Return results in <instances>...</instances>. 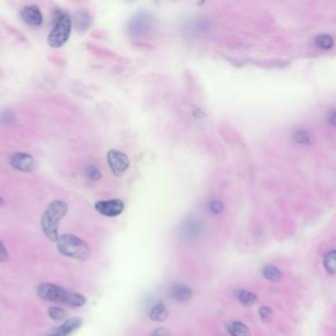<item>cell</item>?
Masks as SVG:
<instances>
[{"label": "cell", "mask_w": 336, "mask_h": 336, "mask_svg": "<svg viewBox=\"0 0 336 336\" xmlns=\"http://www.w3.org/2000/svg\"><path fill=\"white\" fill-rule=\"evenodd\" d=\"M68 212V204L63 200L55 199L48 204L41 218V228L49 241L56 242L59 237L60 221L66 216Z\"/></svg>", "instance_id": "6da1fadb"}, {"label": "cell", "mask_w": 336, "mask_h": 336, "mask_svg": "<svg viewBox=\"0 0 336 336\" xmlns=\"http://www.w3.org/2000/svg\"><path fill=\"white\" fill-rule=\"evenodd\" d=\"M37 294L45 301L62 304L72 308L82 307L86 303V298L83 295L75 292L68 291L64 288L51 283L41 284L38 287Z\"/></svg>", "instance_id": "7a4b0ae2"}, {"label": "cell", "mask_w": 336, "mask_h": 336, "mask_svg": "<svg viewBox=\"0 0 336 336\" xmlns=\"http://www.w3.org/2000/svg\"><path fill=\"white\" fill-rule=\"evenodd\" d=\"M72 31L71 16L60 9L55 10L53 27L47 37V44L52 48H58L68 43Z\"/></svg>", "instance_id": "3957f363"}, {"label": "cell", "mask_w": 336, "mask_h": 336, "mask_svg": "<svg viewBox=\"0 0 336 336\" xmlns=\"http://www.w3.org/2000/svg\"><path fill=\"white\" fill-rule=\"evenodd\" d=\"M55 243L59 252L68 257L85 260L91 255L89 246L83 240L74 235H61L57 238Z\"/></svg>", "instance_id": "277c9868"}, {"label": "cell", "mask_w": 336, "mask_h": 336, "mask_svg": "<svg viewBox=\"0 0 336 336\" xmlns=\"http://www.w3.org/2000/svg\"><path fill=\"white\" fill-rule=\"evenodd\" d=\"M9 163L13 169L22 173H33L38 169V161L31 154L24 152L13 154Z\"/></svg>", "instance_id": "5b68a950"}, {"label": "cell", "mask_w": 336, "mask_h": 336, "mask_svg": "<svg viewBox=\"0 0 336 336\" xmlns=\"http://www.w3.org/2000/svg\"><path fill=\"white\" fill-rule=\"evenodd\" d=\"M107 161L112 174L116 177L121 176L129 167V159L126 154L112 149L107 154Z\"/></svg>", "instance_id": "8992f818"}, {"label": "cell", "mask_w": 336, "mask_h": 336, "mask_svg": "<svg viewBox=\"0 0 336 336\" xmlns=\"http://www.w3.org/2000/svg\"><path fill=\"white\" fill-rule=\"evenodd\" d=\"M94 208L103 216L115 217L122 213L124 209V203L120 199L99 200L95 203Z\"/></svg>", "instance_id": "52a82bcc"}, {"label": "cell", "mask_w": 336, "mask_h": 336, "mask_svg": "<svg viewBox=\"0 0 336 336\" xmlns=\"http://www.w3.org/2000/svg\"><path fill=\"white\" fill-rule=\"evenodd\" d=\"M19 15L23 22L33 28L40 27L44 23V16L40 7L34 4L24 6L20 10Z\"/></svg>", "instance_id": "ba28073f"}, {"label": "cell", "mask_w": 336, "mask_h": 336, "mask_svg": "<svg viewBox=\"0 0 336 336\" xmlns=\"http://www.w3.org/2000/svg\"><path fill=\"white\" fill-rule=\"evenodd\" d=\"M81 325L82 319L80 317H72L45 336H70L77 329H79Z\"/></svg>", "instance_id": "9c48e42d"}, {"label": "cell", "mask_w": 336, "mask_h": 336, "mask_svg": "<svg viewBox=\"0 0 336 336\" xmlns=\"http://www.w3.org/2000/svg\"><path fill=\"white\" fill-rule=\"evenodd\" d=\"M71 21L72 26L74 25V27L78 31L85 32L92 25V15L87 10H79L73 14V16L71 17Z\"/></svg>", "instance_id": "30bf717a"}, {"label": "cell", "mask_w": 336, "mask_h": 336, "mask_svg": "<svg viewBox=\"0 0 336 336\" xmlns=\"http://www.w3.org/2000/svg\"><path fill=\"white\" fill-rule=\"evenodd\" d=\"M150 18L147 15H138L132 19L130 22V28L131 32L136 35L141 36L146 33V30H148V27L150 26Z\"/></svg>", "instance_id": "8fae6325"}, {"label": "cell", "mask_w": 336, "mask_h": 336, "mask_svg": "<svg viewBox=\"0 0 336 336\" xmlns=\"http://www.w3.org/2000/svg\"><path fill=\"white\" fill-rule=\"evenodd\" d=\"M170 293H171V296L176 299L177 301H181V302H184V301H187L190 299L191 297V289L189 287H186V286H183V285H175L171 288L170 290Z\"/></svg>", "instance_id": "7c38bea8"}, {"label": "cell", "mask_w": 336, "mask_h": 336, "mask_svg": "<svg viewBox=\"0 0 336 336\" xmlns=\"http://www.w3.org/2000/svg\"><path fill=\"white\" fill-rule=\"evenodd\" d=\"M228 330L232 336H250V331L247 325L240 321L232 322L229 325Z\"/></svg>", "instance_id": "4fadbf2b"}, {"label": "cell", "mask_w": 336, "mask_h": 336, "mask_svg": "<svg viewBox=\"0 0 336 336\" xmlns=\"http://www.w3.org/2000/svg\"><path fill=\"white\" fill-rule=\"evenodd\" d=\"M168 314H169V311L166 308V306L160 303L151 310L150 317L151 319L156 320V321H163L168 317Z\"/></svg>", "instance_id": "5bb4252c"}, {"label": "cell", "mask_w": 336, "mask_h": 336, "mask_svg": "<svg viewBox=\"0 0 336 336\" xmlns=\"http://www.w3.org/2000/svg\"><path fill=\"white\" fill-rule=\"evenodd\" d=\"M294 139L299 143L308 144V145H312L313 143L315 142L314 135L308 132L307 130H298L294 135Z\"/></svg>", "instance_id": "9a60e30c"}, {"label": "cell", "mask_w": 336, "mask_h": 336, "mask_svg": "<svg viewBox=\"0 0 336 336\" xmlns=\"http://www.w3.org/2000/svg\"><path fill=\"white\" fill-rule=\"evenodd\" d=\"M315 45L321 49H330L333 46V39L327 34H322L315 39Z\"/></svg>", "instance_id": "2e32d148"}, {"label": "cell", "mask_w": 336, "mask_h": 336, "mask_svg": "<svg viewBox=\"0 0 336 336\" xmlns=\"http://www.w3.org/2000/svg\"><path fill=\"white\" fill-rule=\"evenodd\" d=\"M324 266L326 270L331 273L334 274L336 271V252L335 250H331L329 251L325 257H324Z\"/></svg>", "instance_id": "e0dca14e"}, {"label": "cell", "mask_w": 336, "mask_h": 336, "mask_svg": "<svg viewBox=\"0 0 336 336\" xmlns=\"http://www.w3.org/2000/svg\"><path fill=\"white\" fill-rule=\"evenodd\" d=\"M263 275L266 279H268L270 281H277L281 277V271L275 266L268 265L263 270Z\"/></svg>", "instance_id": "ac0fdd59"}, {"label": "cell", "mask_w": 336, "mask_h": 336, "mask_svg": "<svg viewBox=\"0 0 336 336\" xmlns=\"http://www.w3.org/2000/svg\"><path fill=\"white\" fill-rule=\"evenodd\" d=\"M238 298H239V301L245 306H251L257 300L256 296L254 294L247 291L240 292L239 295H238Z\"/></svg>", "instance_id": "d6986e66"}, {"label": "cell", "mask_w": 336, "mask_h": 336, "mask_svg": "<svg viewBox=\"0 0 336 336\" xmlns=\"http://www.w3.org/2000/svg\"><path fill=\"white\" fill-rule=\"evenodd\" d=\"M85 175H86L87 179H89L92 181H97V180H99V179L102 178L101 171L97 167H95L93 165H90L88 167H86V169H85Z\"/></svg>", "instance_id": "ffe728a7"}, {"label": "cell", "mask_w": 336, "mask_h": 336, "mask_svg": "<svg viewBox=\"0 0 336 336\" xmlns=\"http://www.w3.org/2000/svg\"><path fill=\"white\" fill-rule=\"evenodd\" d=\"M17 117L15 113L11 111L0 112V122L3 124H12L16 121Z\"/></svg>", "instance_id": "44dd1931"}, {"label": "cell", "mask_w": 336, "mask_h": 336, "mask_svg": "<svg viewBox=\"0 0 336 336\" xmlns=\"http://www.w3.org/2000/svg\"><path fill=\"white\" fill-rule=\"evenodd\" d=\"M48 315L53 320H61L65 316V312L59 307H50L48 310Z\"/></svg>", "instance_id": "7402d4cb"}, {"label": "cell", "mask_w": 336, "mask_h": 336, "mask_svg": "<svg viewBox=\"0 0 336 336\" xmlns=\"http://www.w3.org/2000/svg\"><path fill=\"white\" fill-rule=\"evenodd\" d=\"M209 209L214 213H220L224 209V205L221 201L213 200L209 203Z\"/></svg>", "instance_id": "603a6c76"}, {"label": "cell", "mask_w": 336, "mask_h": 336, "mask_svg": "<svg viewBox=\"0 0 336 336\" xmlns=\"http://www.w3.org/2000/svg\"><path fill=\"white\" fill-rule=\"evenodd\" d=\"M259 314L264 320H269L271 319L273 313H272V310L268 307H261L259 309Z\"/></svg>", "instance_id": "cb8c5ba5"}, {"label": "cell", "mask_w": 336, "mask_h": 336, "mask_svg": "<svg viewBox=\"0 0 336 336\" xmlns=\"http://www.w3.org/2000/svg\"><path fill=\"white\" fill-rule=\"evenodd\" d=\"M8 259V252L4 244L0 241V262H4Z\"/></svg>", "instance_id": "d4e9b609"}, {"label": "cell", "mask_w": 336, "mask_h": 336, "mask_svg": "<svg viewBox=\"0 0 336 336\" xmlns=\"http://www.w3.org/2000/svg\"><path fill=\"white\" fill-rule=\"evenodd\" d=\"M152 336H169V331L165 328H159Z\"/></svg>", "instance_id": "484cf974"}, {"label": "cell", "mask_w": 336, "mask_h": 336, "mask_svg": "<svg viewBox=\"0 0 336 336\" xmlns=\"http://www.w3.org/2000/svg\"><path fill=\"white\" fill-rule=\"evenodd\" d=\"M4 205H5V201H4L3 197L0 195V207H1V206H4Z\"/></svg>", "instance_id": "4316f807"}]
</instances>
